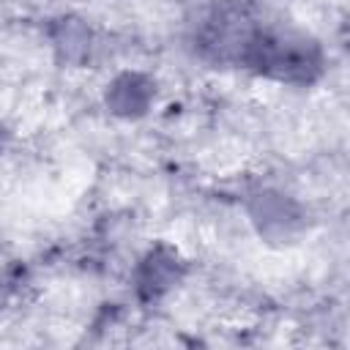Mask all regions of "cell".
<instances>
[{
	"mask_svg": "<svg viewBox=\"0 0 350 350\" xmlns=\"http://www.w3.org/2000/svg\"><path fill=\"white\" fill-rule=\"evenodd\" d=\"M200 46L216 60L252 66L293 82H309L320 68V55L312 41L268 22L257 5L241 0L221 3L202 19Z\"/></svg>",
	"mask_w": 350,
	"mask_h": 350,
	"instance_id": "6da1fadb",
	"label": "cell"
}]
</instances>
